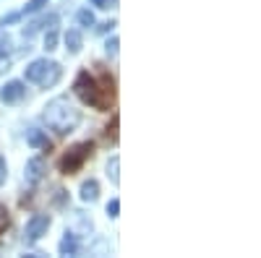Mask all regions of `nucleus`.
<instances>
[{
	"mask_svg": "<svg viewBox=\"0 0 261 258\" xmlns=\"http://www.w3.org/2000/svg\"><path fill=\"white\" fill-rule=\"evenodd\" d=\"M73 92L84 104L94 107V110H110L115 102V78L107 71H102L97 78L89 71H81L73 83Z\"/></svg>",
	"mask_w": 261,
	"mask_h": 258,
	"instance_id": "f257e3e1",
	"label": "nucleus"
},
{
	"mask_svg": "<svg viewBox=\"0 0 261 258\" xmlns=\"http://www.w3.org/2000/svg\"><path fill=\"white\" fill-rule=\"evenodd\" d=\"M45 120H47V125L53 128V131L71 133L73 128L79 125V120H81V112L73 110V107L68 104V99H53L45 107Z\"/></svg>",
	"mask_w": 261,
	"mask_h": 258,
	"instance_id": "f03ea898",
	"label": "nucleus"
},
{
	"mask_svg": "<svg viewBox=\"0 0 261 258\" xmlns=\"http://www.w3.org/2000/svg\"><path fill=\"white\" fill-rule=\"evenodd\" d=\"M94 154V144L92 141H84V144H76L71 146L68 152H65L58 162V169L63 172V175H76V172L86 164V159H89Z\"/></svg>",
	"mask_w": 261,
	"mask_h": 258,
	"instance_id": "7ed1b4c3",
	"label": "nucleus"
},
{
	"mask_svg": "<svg viewBox=\"0 0 261 258\" xmlns=\"http://www.w3.org/2000/svg\"><path fill=\"white\" fill-rule=\"evenodd\" d=\"M60 66L58 63H47V60H34L32 66L27 68V81L32 83H39V86H45V89H50V86L58 83L60 78Z\"/></svg>",
	"mask_w": 261,
	"mask_h": 258,
	"instance_id": "20e7f679",
	"label": "nucleus"
},
{
	"mask_svg": "<svg viewBox=\"0 0 261 258\" xmlns=\"http://www.w3.org/2000/svg\"><path fill=\"white\" fill-rule=\"evenodd\" d=\"M47 227H50V217H47V214H34V217L29 219V224H27V238L29 240H39L42 235L47 232Z\"/></svg>",
	"mask_w": 261,
	"mask_h": 258,
	"instance_id": "39448f33",
	"label": "nucleus"
},
{
	"mask_svg": "<svg viewBox=\"0 0 261 258\" xmlns=\"http://www.w3.org/2000/svg\"><path fill=\"white\" fill-rule=\"evenodd\" d=\"M24 83H21V81H11L8 86H6V89H3V102L6 104H13V102H18L21 97H24Z\"/></svg>",
	"mask_w": 261,
	"mask_h": 258,
	"instance_id": "423d86ee",
	"label": "nucleus"
},
{
	"mask_svg": "<svg viewBox=\"0 0 261 258\" xmlns=\"http://www.w3.org/2000/svg\"><path fill=\"white\" fill-rule=\"evenodd\" d=\"M42 172H45V162H42L39 157H34V159L27 162V180L29 183H37L42 178Z\"/></svg>",
	"mask_w": 261,
	"mask_h": 258,
	"instance_id": "0eeeda50",
	"label": "nucleus"
},
{
	"mask_svg": "<svg viewBox=\"0 0 261 258\" xmlns=\"http://www.w3.org/2000/svg\"><path fill=\"white\" fill-rule=\"evenodd\" d=\"M97 196H99L97 180H86V183L81 185V198H84V201H97Z\"/></svg>",
	"mask_w": 261,
	"mask_h": 258,
	"instance_id": "6e6552de",
	"label": "nucleus"
},
{
	"mask_svg": "<svg viewBox=\"0 0 261 258\" xmlns=\"http://www.w3.org/2000/svg\"><path fill=\"white\" fill-rule=\"evenodd\" d=\"M76 250H79L76 238H73L71 232H65V238L60 240V253H63V255H76Z\"/></svg>",
	"mask_w": 261,
	"mask_h": 258,
	"instance_id": "1a4fd4ad",
	"label": "nucleus"
},
{
	"mask_svg": "<svg viewBox=\"0 0 261 258\" xmlns=\"http://www.w3.org/2000/svg\"><path fill=\"white\" fill-rule=\"evenodd\" d=\"M65 45H68V50H71V52H79V50H81V45H84L81 32H79V29H71L68 34H65Z\"/></svg>",
	"mask_w": 261,
	"mask_h": 258,
	"instance_id": "9d476101",
	"label": "nucleus"
},
{
	"mask_svg": "<svg viewBox=\"0 0 261 258\" xmlns=\"http://www.w3.org/2000/svg\"><path fill=\"white\" fill-rule=\"evenodd\" d=\"M29 144L37 146V149H50V141L42 131H29Z\"/></svg>",
	"mask_w": 261,
	"mask_h": 258,
	"instance_id": "9b49d317",
	"label": "nucleus"
},
{
	"mask_svg": "<svg viewBox=\"0 0 261 258\" xmlns=\"http://www.w3.org/2000/svg\"><path fill=\"white\" fill-rule=\"evenodd\" d=\"M8 224H11V214H8V209L3 204H0V235L8 230Z\"/></svg>",
	"mask_w": 261,
	"mask_h": 258,
	"instance_id": "f8f14e48",
	"label": "nucleus"
},
{
	"mask_svg": "<svg viewBox=\"0 0 261 258\" xmlns=\"http://www.w3.org/2000/svg\"><path fill=\"white\" fill-rule=\"evenodd\" d=\"M118 120H120V118H118V115H113V125H107V138H110L113 144L118 141Z\"/></svg>",
	"mask_w": 261,
	"mask_h": 258,
	"instance_id": "ddd939ff",
	"label": "nucleus"
},
{
	"mask_svg": "<svg viewBox=\"0 0 261 258\" xmlns=\"http://www.w3.org/2000/svg\"><path fill=\"white\" fill-rule=\"evenodd\" d=\"M79 24H81V26H92V24H94L92 11H79Z\"/></svg>",
	"mask_w": 261,
	"mask_h": 258,
	"instance_id": "4468645a",
	"label": "nucleus"
},
{
	"mask_svg": "<svg viewBox=\"0 0 261 258\" xmlns=\"http://www.w3.org/2000/svg\"><path fill=\"white\" fill-rule=\"evenodd\" d=\"M42 6H47V0H29L27 8H24V13H37Z\"/></svg>",
	"mask_w": 261,
	"mask_h": 258,
	"instance_id": "2eb2a0df",
	"label": "nucleus"
},
{
	"mask_svg": "<svg viewBox=\"0 0 261 258\" xmlns=\"http://www.w3.org/2000/svg\"><path fill=\"white\" fill-rule=\"evenodd\" d=\"M118 164H120V159H118V157H113V162L107 164V175L113 178V183H118Z\"/></svg>",
	"mask_w": 261,
	"mask_h": 258,
	"instance_id": "dca6fc26",
	"label": "nucleus"
},
{
	"mask_svg": "<svg viewBox=\"0 0 261 258\" xmlns=\"http://www.w3.org/2000/svg\"><path fill=\"white\" fill-rule=\"evenodd\" d=\"M55 45H58V34H55V29H50V32L45 34V47H47V50H55Z\"/></svg>",
	"mask_w": 261,
	"mask_h": 258,
	"instance_id": "f3484780",
	"label": "nucleus"
},
{
	"mask_svg": "<svg viewBox=\"0 0 261 258\" xmlns=\"http://www.w3.org/2000/svg\"><path fill=\"white\" fill-rule=\"evenodd\" d=\"M118 211H120V201L113 198L110 204H107V214H110V217H118Z\"/></svg>",
	"mask_w": 261,
	"mask_h": 258,
	"instance_id": "a211bd4d",
	"label": "nucleus"
},
{
	"mask_svg": "<svg viewBox=\"0 0 261 258\" xmlns=\"http://www.w3.org/2000/svg\"><path fill=\"white\" fill-rule=\"evenodd\" d=\"M6 178H8V167H6V159H3V154H0V185L6 183Z\"/></svg>",
	"mask_w": 261,
	"mask_h": 258,
	"instance_id": "6ab92c4d",
	"label": "nucleus"
},
{
	"mask_svg": "<svg viewBox=\"0 0 261 258\" xmlns=\"http://www.w3.org/2000/svg\"><path fill=\"white\" fill-rule=\"evenodd\" d=\"M94 6H97V8H110L113 0H94Z\"/></svg>",
	"mask_w": 261,
	"mask_h": 258,
	"instance_id": "aec40b11",
	"label": "nucleus"
},
{
	"mask_svg": "<svg viewBox=\"0 0 261 258\" xmlns=\"http://www.w3.org/2000/svg\"><path fill=\"white\" fill-rule=\"evenodd\" d=\"M107 50H110V52H115V50H118V39H115V37H113L110 42H107Z\"/></svg>",
	"mask_w": 261,
	"mask_h": 258,
	"instance_id": "412c9836",
	"label": "nucleus"
},
{
	"mask_svg": "<svg viewBox=\"0 0 261 258\" xmlns=\"http://www.w3.org/2000/svg\"><path fill=\"white\" fill-rule=\"evenodd\" d=\"M13 21H18V13H11L8 18H3V26H6V24H13Z\"/></svg>",
	"mask_w": 261,
	"mask_h": 258,
	"instance_id": "4be33fe9",
	"label": "nucleus"
}]
</instances>
